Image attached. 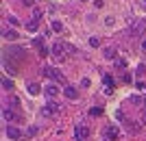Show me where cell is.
<instances>
[{"mask_svg": "<svg viewBox=\"0 0 146 141\" xmlns=\"http://www.w3.org/2000/svg\"><path fill=\"white\" fill-rule=\"evenodd\" d=\"M13 59H15V61H24V50H22V48H5L2 61H9V63H11Z\"/></svg>", "mask_w": 146, "mask_h": 141, "instance_id": "cell-1", "label": "cell"}, {"mask_svg": "<svg viewBox=\"0 0 146 141\" xmlns=\"http://www.w3.org/2000/svg\"><path fill=\"white\" fill-rule=\"evenodd\" d=\"M68 46L66 43H61V41H55L52 43V50H50V52H52V56H55L57 61H63V59H66V52H68Z\"/></svg>", "mask_w": 146, "mask_h": 141, "instance_id": "cell-2", "label": "cell"}, {"mask_svg": "<svg viewBox=\"0 0 146 141\" xmlns=\"http://www.w3.org/2000/svg\"><path fill=\"white\" fill-rule=\"evenodd\" d=\"M44 76H48L52 83H61V85L66 83V76H63L57 68H44Z\"/></svg>", "mask_w": 146, "mask_h": 141, "instance_id": "cell-3", "label": "cell"}, {"mask_svg": "<svg viewBox=\"0 0 146 141\" xmlns=\"http://www.w3.org/2000/svg\"><path fill=\"white\" fill-rule=\"evenodd\" d=\"M118 137H120V128H118L116 124H109L103 130V141H116Z\"/></svg>", "mask_w": 146, "mask_h": 141, "instance_id": "cell-4", "label": "cell"}, {"mask_svg": "<svg viewBox=\"0 0 146 141\" xmlns=\"http://www.w3.org/2000/svg\"><path fill=\"white\" fill-rule=\"evenodd\" d=\"M74 137H76V141H87V139H90V130H87V126L76 124V128H74Z\"/></svg>", "mask_w": 146, "mask_h": 141, "instance_id": "cell-5", "label": "cell"}, {"mask_svg": "<svg viewBox=\"0 0 146 141\" xmlns=\"http://www.w3.org/2000/svg\"><path fill=\"white\" fill-rule=\"evenodd\" d=\"M2 119H5V122H18L20 117L11 106H2Z\"/></svg>", "mask_w": 146, "mask_h": 141, "instance_id": "cell-6", "label": "cell"}, {"mask_svg": "<svg viewBox=\"0 0 146 141\" xmlns=\"http://www.w3.org/2000/svg\"><path fill=\"white\" fill-rule=\"evenodd\" d=\"M7 137L13 141H20V139H24V132L20 128H15V126H7Z\"/></svg>", "mask_w": 146, "mask_h": 141, "instance_id": "cell-7", "label": "cell"}, {"mask_svg": "<svg viewBox=\"0 0 146 141\" xmlns=\"http://www.w3.org/2000/svg\"><path fill=\"white\" fill-rule=\"evenodd\" d=\"M144 31H146V20H137V22L131 26V35L133 37H140Z\"/></svg>", "mask_w": 146, "mask_h": 141, "instance_id": "cell-8", "label": "cell"}, {"mask_svg": "<svg viewBox=\"0 0 146 141\" xmlns=\"http://www.w3.org/2000/svg\"><path fill=\"white\" fill-rule=\"evenodd\" d=\"M57 113H59V104H57V102H50V104H46L42 109L44 117H52V115H57Z\"/></svg>", "mask_w": 146, "mask_h": 141, "instance_id": "cell-9", "label": "cell"}, {"mask_svg": "<svg viewBox=\"0 0 146 141\" xmlns=\"http://www.w3.org/2000/svg\"><path fill=\"white\" fill-rule=\"evenodd\" d=\"M103 85H105V93L109 96V93L113 91V78H111L109 74H105V76H103Z\"/></svg>", "mask_w": 146, "mask_h": 141, "instance_id": "cell-10", "label": "cell"}, {"mask_svg": "<svg viewBox=\"0 0 146 141\" xmlns=\"http://www.w3.org/2000/svg\"><path fill=\"white\" fill-rule=\"evenodd\" d=\"M63 96H66L68 100H76V98H79V91H76L72 85H68L66 89H63Z\"/></svg>", "mask_w": 146, "mask_h": 141, "instance_id": "cell-11", "label": "cell"}, {"mask_svg": "<svg viewBox=\"0 0 146 141\" xmlns=\"http://www.w3.org/2000/svg\"><path fill=\"white\" fill-rule=\"evenodd\" d=\"M26 89H29L31 96H39V93H42V87L37 85V83H33V80H31V83H26Z\"/></svg>", "mask_w": 146, "mask_h": 141, "instance_id": "cell-12", "label": "cell"}, {"mask_svg": "<svg viewBox=\"0 0 146 141\" xmlns=\"http://www.w3.org/2000/svg\"><path fill=\"white\" fill-rule=\"evenodd\" d=\"M116 52H118V50L113 48V46H109V48H105V50H103L105 59H109V61H111V59H116Z\"/></svg>", "mask_w": 146, "mask_h": 141, "instance_id": "cell-13", "label": "cell"}, {"mask_svg": "<svg viewBox=\"0 0 146 141\" xmlns=\"http://www.w3.org/2000/svg\"><path fill=\"white\" fill-rule=\"evenodd\" d=\"M18 31H13V28H9V31H5V39L7 41H15V39H18Z\"/></svg>", "mask_w": 146, "mask_h": 141, "instance_id": "cell-14", "label": "cell"}, {"mask_svg": "<svg viewBox=\"0 0 146 141\" xmlns=\"http://www.w3.org/2000/svg\"><path fill=\"white\" fill-rule=\"evenodd\" d=\"M46 93H48L50 98H52V96H57V93H59V87H57L55 83H50V85L46 87Z\"/></svg>", "mask_w": 146, "mask_h": 141, "instance_id": "cell-15", "label": "cell"}, {"mask_svg": "<svg viewBox=\"0 0 146 141\" xmlns=\"http://www.w3.org/2000/svg\"><path fill=\"white\" fill-rule=\"evenodd\" d=\"M26 28H29L31 33H35L37 28H39V20H33V18H31V22L26 24Z\"/></svg>", "mask_w": 146, "mask_h": 141, "instance_id": "cell-16", "label": "cell"}, {"mask_svg": "<svg viewBox=\"0 0 146 141\" xmlns=\"http://www.w3.org/2000/svg\"><path fill=\"white\" fill-rule=\"evenodd\" d=\"M50 26H52V31H55V33H61V31H63V24H61L59 20H52V22H50Z\"/></svg>", "mask_w": 146, "mask_h": 141, "instance_id": "cell-17", "label": "cell"}, {"mask_svg": "<svg viewBox=\"0 0 146 141\" xmlns=\"http://www.w3.org/2000/svg\"><path fill=\"white\" fill-rule=\"evenodd\" d=\"M9 106H11V109H18L20 106V98L18 96H9Z\"/></svg>", "mask_w": 146, "mask_h": 141, "instance_id": "cell-18", "label": "cell"}, {"mask_svg": "<svg viewBox=\"0 0 146 141\" xmlns=\"http://www.w3.org/2000/svg\"><path fill=\"white\" fill-rule=\"evenodd\" d=\"M90 46L92 48H98V46H100V39H98V37H90Z\"/></svg>", "mask_w": 146, "mask_h": 141, "instance_id": "cell-19", "label": "cell"}, {"mask_svg": "<svg viewBox=\"0 0 146 141\" xmlns=\"http://www.w3.org/2000/svg\"><path fill=\"white\" fill-rule=\"evenodd\" d=\"M116 68H127V59H116Z\"/></svg>", "mask_w": 146, "mask_h": 141, "instance_id": "cell-20", "label": "cell"}, {"mask_svg": "<svg viewBox=\"0 0 146 141\" xmlns=\"http://www.w3.org/2000/svg\"><path fill=\"white\" fill-rule=\"evenodd\" d=\"M2 87H5V89H13V83L9 78H2Z\"/></svg>", "mask_w": 146, "mask_h": 141, "instance_id": "cell-21", "label": "cell"}, {"mask_svg": "<svg viewBox=\"0 0 146 141\" xmlns=\"http://www.w3.org/2000/svg\"><path fill=\"white\" fill-rule=\"evenodd\" d=\"M48 54H50V50L46 48V46H42V48H39V56L44 59V56H48Z\"/></svg>", "mask_w": 146, "mask_h": 141, "instance_id": "cell-22", "label": "cell"}, {"mask_svg": "<svg viewBox=\"0 0 146 141\" xmlns=\"http://www.w3.org/2000/svg\"><path fill=\"white\" fill-rule=\"evenodd\" d=\"M90 113H92L94 117H98V115H103V109H98V106H96V109H92Z\"/></svg>", "mask_w": 146, "mask_h": 141, "instance_id": "cell-23", "label": "cell"}, {"mask_svg": "<svg viewBox=\"0 0 146 141\" xmlns=\"http://www.w3.org/2000/svg\"><path fill=\"white\" fill-rule=\"evenodd\" d=\"M26 135L29 137H33V135H37V126H31L29 130H26Z\"/></svg>", "mask_w": 146, "mask_h": 141, "instance_id": "cell-24", "label": "cell"}, {"mask_svg": "<svg viewBox=\"0 0 146 141\" xmlns=\"http://www.w3.org/2000/svg\"><path fill=\"white\" fill-rule=\"evenodd\" d=\"M33 46H37V48H42V37H35V39H33Z\"/></svg>", "mask_w": 146, "mask_h": 141, "instance_id": "cell-25", "label": "cell"}, {"mask_svg": "<svg viewBox=\"0 0 146 141\" xmlns=\"http://www.w3.org/2000/svg\"><path fill=\"white\" fill-rule=\"evenodd\" d=\"M42 18V11H39V9H35V11H33V20H39Z\"/></svg>", "mask_w": 146, "mask_h": 141, "instance_id": "cell-26", "label": "cell"}, {"mask_svg": "<svg viewBox=\"0 0 146 141\" xmlns=\"http://www.w3.org/2000/svg\"><path fill=\"white\" fill-rule=\"evenodd\" d=\"M22 5H24V7H33V5H35V0H22Z\"/></svg>", "mask_w": 146, "mask_h": 141, "instance_id": "cell-27", "label": "cell"}, {"mask_svg": "<svg viewBox=\"0 0 146 141\" xmlns=\"http://www.w3.org/2000/svg\"><path fill=\"white\" fill-rule=\"evenodd\" d=\"M137 72H140V74L146 72V65H144V63H140V65H137Z\"/></svg>", "mask_w": 146, "mask_h": 141, "instance_id": "cell-28", "label": "cell"}, {"mask_svg": "<svg viewBox=\"0 0 146 141\" xmlns=\"http://www.w3.org/2000/svg\"><path fill=\"white\" fill-rule=\"evenodd\" d=\"M94 7H96V9H100V7H103V0H94Z\"/></svg>", "mask_w": 146, "mask_h": 141, "instance_id": "cell-29", "label": "cell"}, {"mask_svg": "<svg viewBox=\"0 0 146 141\" xmlns=\"http://www.w3.org/2000/svg\"><path fill=\"white\" fill-rule=\"evenodd\" d=\"M142 50H146V39H144V41H142Z\"/></svg>", "mask_w": 146, "mask_h": 141, "instance_id": "cell-30", "label": "cell"}, {"mask_svg": "<svg viewBox=\"0 0 146 141\" xmlns=\"http://www.w3.org/2000/svg\"><path fill=\"white\" fill-rule=\"evenodd\" d=\"M144 122H146V113H144Z\"/></svg>", "mask_w": 146, "mask_h": 141, "instance_id": "cell-31", "label": "cell"}, {"mask_svg": "<svg viewBox=\"0 0 146 141\" xmlns=\"http://www.w3.org/2000/svg\"><path fill=\"white\" fill-rule=\"evenodd\" d=\"M144 2H146V0H144Z\"/></svg>", "mask_w": 146, "mask_h": 141, "instance_id": "cell-32", "label": "cell"}]
</instances>
